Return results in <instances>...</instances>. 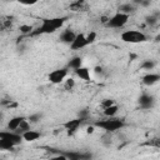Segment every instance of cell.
Masks as SVG:
<instances>
[{
	"label": "cell",
	"instance_id": "6da1fadb",
	"mask_svg": "<svg viewBox=\"0 0 160 160\" xmlns=\"http://www.w3.org/2000/svg\"><path fill=\"white\" fill-rule=\"evenodd\" d=\"M66 16H61V18H50V19H42L41 25L36 29L32 30L30 32L31 36H36V35H41V34H52L55 32L58 29H60L65 21H66Z\"/></svg>",
	"mask_w": 160,
	"mask_h": 160
},
{
	"label": "cell",
	"instance_id": "7a4b0ae2",
	"mask_svg": "<svg viewBox=\"0 0 160 160\" xmlns=\"http://www.w3.org/2000/svg\"><path fill=\"white\" fill-rule=\"evenodd\" d=\"M124 121L120 120V119H116V118H108L105 120H100V121H96L95 122V126L105 130L106 132H114V131H118L120 130L121 128H124Z\"/></svg>",
	"mask_w": 160,
	"mask_h": 160
},
{
	"label": "cell",
	"instance_id": "3957f363",
	"mask_svg": "<svg viewBox=\"0 0 160 160\" xmlns=\"http://www.w3.org/2000/svg\"><path fill=\"white\" fill-rule=\"evenodd\" d=\"M121 40L130 44H139L148 40V36L139 30H126L121 34Z\"/></svg>",
	"mask_w": 160,
	"mask_h": 160
},
{
	"label": "cell",
	"instance_id": "277c9868",
	"mask_svg": "<svg viewBox=\"0 0 160 160\" xmlns=\"http://www.w3.org/2000/svg\"><path fill=\"white\" fill-rule=\"evenodd\" d=\"M129 20V15L124 14V12H116L114 14L111 18L108 19V21L105 22L108 28H112V29H120L122 28Z\"/></svg>",
	"mask_w": 160,
	"mask_h": 160
},
{
	"label": "cell",
	"instance_id": "5b68a950",
	"mask_svg": "<svg viewBox=\"0 0 160 160\" xmlns=\"http://www.w3.org/2000/svg\"><path fill=\"white\" fill-rule=\"evenodd\" d=\"M68 72H69V68H61V69L52 70L48 75V80L50 82H52V84H61L66 79Z\"/></svg>",
	"mask_w": 160,
	"mask_h": 160
},
{
	"label": "cell",
	"instance_id": "8992f818",
	"mask_svg": "<svg viewBox=\"0 0 160 160\" xmlns=\"http://www.w3.org/2000/svg\"><path fill=\"white\" fill-rule=\"evenodd\" d=\"M0 139H4V140L10 141V142H12L15 146L19 145V144L22 141L21 134H19V132H16V131H12V130L0 131Z\"/></svg>",
	"mask_w": 160,
	"mask_h": 160
},
{
	"label": "cell",
	"instance_id": "52a82bcc",
	"mask_svg": "<svg viewBox=\"0 0 160 160\" xmlns=\"http://www.w3.org/2000/svg\"><path fill=\"white\" fill-rule=\"evenodd\" d=\"M88 46V41H86V36L84 34H76L74 40L70 44V49L71 50H80L82 48Z\"/></svg>",
	"mask_w": 160,
	"mask_h": 160
},
{
	"label": "cell",
	"instance_id": "ba28073f",
	"mask_svg": "<svg viewBox=\"0 0 160 160\" xmlns=\"http://www.w3.org/2000/svg\"><path fill=\"white\" fill-rule=\"evenodd\" d=\"M155 104V99L152 95H149V94H142L140 98H139V105L140 108L142 109H151Z\"/></svg>",
	"mask_w": 160,
	"mask_h": 160
},
{
	"label": "cell",
	"instance_id": "9c48e42d",
	"mask_svg": "<svg viewBox=\"0 0 160 160\" xmlns=\"http://www.w3.org/2000/svg\"><path fill=\"white\" fill-rule=\"evenodd\" d=\"M82 124V119L81 118H78V119H72V120H69L64 124V128L68 130L69 134H74L79 128L80 125Z\"/></svg>",
	"mask_w": 160,
	"mask_h": 160
},
{
	"label": "cell",
	"instance_id": "30bf717a",
	"mask_svg": "<svg viewBox=\"0 0 160 160\" xmlns=\"http://www.w3.org/2000/svg\"><path fill=\"white\" fill-rule=\"evenodd\" d=\"M75 32L71 30V29H66V30H64L61 34H60V36H59V40L61 41V42H64V44H71V41L74 40V38H75Z\"/></svg>",
	"mask_w": 160,
	"mask_h": 160
},
{
	"label": "cell",
	"instance_id": "8fae6325",
	"mask_svg": "<svg viewBox=\"0 0 160 160\" xmlns=\"http://www.w3.org/2000/svg\"><path fill=\"white\" fill-rule=\"evenodd\" d=\"M160 80V75L159 74H154V72H150V74H146L142 76V84L146 85V86H151L154 84H156L158 81Z\"/></svg>",
	"mask_w": 160,
	"mask_h": 160
},
{
	"label": "cell",
	"instance_id": "7c38bea8",
	"mask_svg": "<svg viewBox=\"0 0 160 160\" xmlns=\"http://www.w3.org/2000/svg\"><path fill=\"white\" fill-rule=\"evenodd\" d=\"M21 136H22V140L31 142V141L38 140V139L41 136V134H40L39 131H35V130H30V129H29V130L21 132Z\"/></svg>",
	"mask_w": 160,
	"mask_h": 160
},
{
	"label": "cell",
	"instance_id": "4fadbf2b",
	"mask_svg": "<svg viewBox=\"0 0 160 160\" xmlns=\"http://www.w3.org/2000/svg\"><path fill=\"white\" fill-rule=\"evenodd\" d=\"M24 120V116H14L9 120L8 122V130H12V131H16L20 122Z\"/></svg>",
	"mask_w": 160,
	"mask_h": 160
},
{
	"label": "cell",
	"instance_id": "5bb4252c",
	"mask_svg": "<svg viewBox=\"0 0 160 160\" xmlns=\"http://www.w3.org/2000/svg\"><path fill=\"white\" fill-rule=\"evenodd\" d=\"M75 74H76L81 80H85V81H89V80H90V70H89L88 68L80 66L79 69L75 70Z\"/></svg>",
	"mask_w": 160,
	"mask_h": 160
},
{
	"label": "cell",
	"instance_id": "9a60e30c",
	"mask_svg": "<svg viewBox=\"0 0 160 160\" xmlns=\"http://www.w3.org/2000/svg\"><path fill=\"white\" fill-rule=\"evenodd\" d=\"M80 66H82V59H81L80 56H74V58H71V59L69 60V62H68V68H70V69H72V70H76V69H79Z\"/></svg>",
	"mask_w": 160,
	"mask_h": 160
},
{
	"label": "cell",
	"instance_id": "2e32d148",
	"mask_svg": "<svg viewBox=\"0 0 160 160\" xmlns=\"http://www.w3.org/2000/svg\"><path fill=\"white\" fill-rule=\"evenodd\" d=\"M118 110H119L118 105L112 104V105H110V106H108V108H104V111H102V112H104L105 116H108V118H112V116L116 115Z\"/></svg>",
	"mask_w": 160,
	"mask_h": 160
},
{
	"label": "cell",
	"instance_id": "e0dca14e",
	"mask_svg": "<svg viewBox=\"0 0 160 160\" xmlns=\"http://www.w3.org/2000/svg\"><path fill=\"white\" fill-rule=\"evenodd\" d=\"M134 10H135V5L131 4V2L122 4V5H120V8H119V12H124V14H128V15H130Z\"/></svg>",
	"mask_w": 160,
	"mask_h": 160
},
{
	"label": "cell",
	"instance_id": "ac0fdd59",
	"mask_svg": "<svg viewBox=\"0 0 160 160\" xmlns=\"http://www.w3.org/2000/svg\"><path fill=\"white\" fill-rule=\"evenodd\" d=\"M14 148H15V145L12 142L0 139V151H9V150H12Z\"/></svg>",
	"mask_w": 160,
	"mask_h": 160
},
{
	"label": "cell",
	"instance_id": "d6986e66",
	"mask_svg": "<svg viewBox=\"0 0 160 160\" xmlns=\"http://www.w3.org/2000/svg\"><path fill=\"white\" fill-rule=\"evenodd\" d=\"M29 129H30V125H29V120H26V119L24 118V120L20 122V125H19V128H18L16 132L21 134V132H24V131H26V130H29Z\"/></svg>",
	"mask_w": 160,
	"mask_h": 160
},
{
	"label": "cell",
	"instance_id": "ffe728a7",
	"mask_svg": "<svg viewBox=\"0 0 160 160\" xmlns=\"http://www.w3.org/2000/svg\"><path fill=\"white\" fill-rule=\"evenodd\" d=\"M141 68L145 70H152L155 68V61L154 60H144L141 64Z\"/></svg>",
	"mask_w": 160,
	"mask_h": 160
},
{
	"label": "cell",
	"instance_id": "44dd1931",
	"mask_svg": "<svg viewBox=\"0 0 160 160\" xmlns=\"http://www.w3.org/2000/svg\"><path fill=\"white\" fill-rule=\"evenodd\" d=\"M86 36V41H88V45H90V44H92L95 40H96V32L95 31H91V32H89L88 35H85Z\"/></svg>",
	"mask_w": 160,
	"mask_h": 160
},
{
	"label": "cell",
	"instance_id": "7402d4cb",
	"mask_svg": "<svg viewBox=\"0 0 160 160\" xmlns=\"http://www.w3.org/2000/svg\"><path fill=\"white\" fill-rule=\"evenodd\" d=\"M64 81H65V89H66V90H71V89L75 86V80L71 79V78H69V79H66V80H64Z\"/></svg>",
	"mask_w": 160,
	"mask_h": 160
},
{
	"label": "cell",
	"instance_id": "603a6c76",
	"mask_svg": "<svg viewBox=\"0 0 160 160\" xmlns=\"http://www.w3.org/2000/svg\"><path fill=\"white\" fill-rule=\"evenodd\" d=\"M20 31H21L22 34H30V32L32 31V28H31L30 25H21V26H20Z\"/></svg>",
	"mask_w": 160,
	"mask_h": 160
},
{
	"label": "cell",
	"instance_id": "cb8c5ba5",
	"mask_svg": "<svg viewBox=\"0 0 160 160\" xmlns=\"http://www.w3.org/2000/svg\"><path fill=\"white\" fill-rule=\"evenodd\" d=\"M41 119V114H32L29 116V122H38Z\"/></svg>",
	"mask_w": 160,
	"mask_h": 160
},
{
	"label": "cell",
	"instance_id": "d4e9b609",
	"mask_svg": "<svg viewBox=\"0 0 160 160\" xmlns=\"http://www.w3.org/2000/svg\"><path fill=\"white\" fill-rule=\"evenodd\" d=\"M39 0H18V2L19 4H21V5H34V4H36Z\"/></svg>",
	"mask_w": 160,
	"mask_h": 160
},
{
	"label": "cell",
	"instance_id": "484cf974",
	"mask_svg": "<svg viewBox=\"0 0 160 160\" xmlns=\"http://www.w3.org/2000/svg\"><path fill=\"white\" fill-rule=\"evenodd\" d=\"M114 104V100H111V99H105L102 102H101V106H102V109L104 108H108V106H110V105H112Z\"/></svg>",
	"mask_w": 160,
	"mask_h": 160
},
{
	"label": "cell",
	"instance_id": "4316f807",
	"mask_svg": "<svg viewBox=\"0 0 160 160\" xmlns=\"http://www.w3.org/2000/svg\"><path fill=\"white\" fill-rule=\"evenodd\" d=\"M142 1L144 0H131V4H134V5H141Z\"/></svg>",
	"mask_w": 160,
	"mask_h": 160
},
{
	"label": "cell",
	"instance_id": "83f0119b",
	"mask_svg": "<svg viewBox=\"0 0 160 160\" xmlns=\"http://www.w3.org/2000/svg\"><path fill=\"white\" fill-rule=\"evenodd\" d=\"M148 22L149 24H155L156 20H155V18H148Z\"/></svg>",
	"mask_w": 160,
	"mask_h": 160
},
{
	"label": "cell",
	"instance_id": "f1b7e54d",
	"mask_svg": "<svg viewBox=\"0 0 160 160\" xmlns=\"http://www.w3.org/2000/svg\"><path fill=\"white\" fill-rule=\"evenodd\" d=\"M95 72H98V74H99V72H101V68L96 66V68H95Z\"/></svg>",
	"mask_w": 160,
	"mask_h": 160
},
{
	"label": "cell",
	"instance_id": "f546056e",
	"mask_svg": "<svg viewBox=\"0 0 160 160\" xmlns=\"http://www.w3.org/2000/svg\"><path fill=\"white\" fill-rule=\"evenodd\" d=\"M92 131H94L92 126H91V128H88V134H90V132H92Z\"/></svg>",
	"mask_w": 160,
	"mask_h": 160
},
{
	"label": "cell",
	"instance_id": "4dcf8cb0",
	"mask_svg": "<svg viewBox=\"0 0 160 160\" xmlns=\"http://www.w3.org/2000/svg\"><path fill=\"white\" fill-rule=\"evenodd\" d=\"M1 118H2V114H1V111H0V119H1Z\"/></svg>",
	"mask_w": 160,
	"mask_h": 160
}]
</instances>
